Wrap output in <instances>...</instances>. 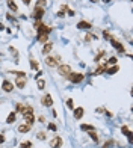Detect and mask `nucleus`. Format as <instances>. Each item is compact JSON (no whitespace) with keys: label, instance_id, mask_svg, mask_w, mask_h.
<instances>
[{"label":"nucleus","instance_id":"5701e85b","mask_svg":"<svg viewBox=\"0 0 133 148\" xmlns=\"http://www.w3.org/2000/svg\"><path fill=\"white\" fill-rule=\"evenodd\" d=\"M36 82H38V88H39V89H44L45 88V82L43 79H39V80H36Z\"/></svg>","mask_w":133,"mask_h":148},{"label":"nucleus","instance_id":"2eb2a0df","mask_svg":"<svg viewBox=\"0 0 133 148\" xmlns=\"http://www.w3.org/2000/svg\"><path fill=\"white\" fill-rule=\"evenodd\" d=\"M48 39V33H38V41L39 43H47Z\"/></svg>","mask_w":133,"mask_h":148},{"label":"nucleus","instance_id":"bb28decb","mask_svg":"<svg viewBox=\"0 0 133 148\" xmlns=\"http://www.w3.org/2000/svg\"><path fill=\"white\" fill-rule=\"evenodd\" d=\"M21 148H32V144H30L29 140H27V142H23V144H21Z\"/></svg>","mask_w":133,"mask_h":148},{"label":"nucleus","instance_id":"f3484780","mask_svg":"<svg viewBox=\"0 0 133 148\" xmlns=\"http://www.w3.org/2000/svg\"><path fill=\"white\" fill-rule=\"evenodd\" d=\"M8 6L11 8V11H14V12H17V11H18V6L15 5V2H14V0H8Z\"/></svg>","mask_w":133,"mask_h":148},{"label":"nucleus","instance_id":"a211bd4d","mask_svg":"<svg viewBox=\"0 0 133 148\" xmlns=\"http://www.w3.org/2000/svg\"><path fill=\"white\" fill-rule=\"evenodd\" d=\"M77 27H79V29H89V27H91V23H88V21H80L79 24H77Z\"/></svg>","mask_w":133,"mask_h":148},{"label":"nucleus","instance_id":"58836bf2","mask_svg":"<svg viewBox=\"0 0 133 148\" xmlns=\"http://www.w3.org/2000/svg\"><path fill=\"white\" fill-rule=\"evenodd\" d=\"M3 140H5V136H3V135H0V144H2Z\"/></svg>","mask_w":133,"mask_h":148},{"label":"nucleus","instance_id":"a19ab883","mask_svg":"<svg viewBox=\"0 0 133 148\" xmlns=\"http://www.w3.org/2000/svg\"><path fill=\"white\" fill-rule=\"evenodd\" d=\"M3 29H5V26H3V24L0 23V30H3Z\"/></svg>","mask_w":133,"mask_h":148},{"label":"nucleus","instance_id":"0eeeda50","mask_svg":"<svg viewBox=\"0 0 133 148\" xmlns=\"http://www.w3.org/2000/svg\"><path fill=\"white\" fill-rule=\"evenodd\" d=\"M41 101H43V104H44V106H47V107H50V106L53 104V98H52V95H50V94L44 95Z\"/></svg>","mask_w":133,"mask_h":148},{"label":"nucleus","instance_id":"423d86ee","mask_svg":"<svg viewBox=\"0 0 133 148\" xmlns=\"http://www.w3.org/2000/svg\"><path fill=\"white\" fill-rule=\"evenodd\" d=\"M70 73H71L70 65H59V74H61V76H68Z\"/></svg>","mask_w":133,"mask_h":148},{"label":"nucleus","instance_id":"1a4fd4ad","mask_svg":"<svg viewBox=\"0 0 133 148\" xmlns=\"http://www.w3.org/2000/svg\"><path fill=\"white\" fill-rule=\"evenodd\" d=\"M2 89H3V91H6V92H11V91L14 89V85H12L11 82H8V80H5V82H3V85H2Z\"/></svg>","mask_w":133,"mask_h":148},{"label":"nucleus","instance_id":"393cba45","mask_svg":"<svg viewBox=\"0 0 133 148\" xmlns=\"http://www.w3.org/2000/svg\"><path fill=\"white\" fill-rule=\"evenodd\" d=\"M82 130H89V131H92V130H94V127H92V125H86V124H82Z\"/></svg>","mask_w":133,"mask_h":148},{"label":"nucleus","instance_id":"20e7f679","mask_svg":"<svg viewBox=\"0 0 133 148\" xmlns=\"http://www.w3.org/2000/svg\"><path fill=\"white\" fill-rule=\"evenodd\" d=\"M43 15H44V9H43V6H38V5H36L35 11H33V17H35L36 20H39V18H43Z\"/></svg>","mask_w":133,"mask_h":148},{"label":"nucleus","instance_id":"e433bc0d","mask_svg":"<svg viewBox=\"0 0 133 148\" xmlns=\"http://www.w3.org/2000/svg\"><path fill=\"white\" fill-rule=\"evenodd\" d=\"M92 38H94V36H92V35H86V36H85V39H86V41H91Z\"/></svg>","mask_w":133,"mask_h":148},{"label":"nucleus","instance_id":"6e6552de","mask_svg":"<svg viewBox=\"0 0 133 148\" xmlns=\"http://www.w3.org/2000/svg\"><path fill=\"white\" fill-rule=\"evenodd\" d=\"M109 41H110V44H112V45H114V47H115V48H116L120 53H124V47H123V44H120L118 41H115L114 38H110Z\"/></svg>","mask_w":133,"mask_h":148},{"label":"nucleus","instance_id":"f03ea898","mask_svg":"<svg viewBox=\"0 0 133 148\" xmlns=\"http://www.w3.org/2000/svg\"><path fill=\"white\" fill-rule=\"evenodd\" d=\"M26 83H27L26 76H17V79H15V85H17L20 89H23V88L26 86Z\"/></svg>","mask_w":133,"mask_h":148},{"label":"nucleus","instance_id":"2f4dec72","mask_svg":"<svg viewBox=\"0 0 133 148\" xmlns=\"http://www.w3.org/2000/svg\"><path fill=\"white\" fill-rule=\"evenodd\" d=\"M36 136H38V139H41V140H44V139H45V135L43 133V131H41V133H38Z\"/></svg>","mask_w":133,"mask_h":148},{"label":"nucleus","instance_id":"dca6fc26","mask_svg":"<svg viewBox=\"0 0 133 148\" xmlns=\"http://www.w3.org/2000/svg\"><path fill=\"white\" fill-rule=\"evenodd\" d=\"M15 119H17V115H15V112H11L8 116V119H6V122L8 124H12V122H15Z\"/></svg>","mask_w":133,"mask_h":148},{"label":"nucleus","instance_id":"f8f14e48","mask_svg":"<svg viewBox=\"0 0 133 148\" xmlns=\"http://www.w3.org/2000/svg\"><path fill=\"white\" fill-rule=\"evenodd\" d=\"M52 48H53V44L52 43H45L44 48H43V54H48V53L52 52Z\"/></svg>","mask_w":133,"mask_h":148},{"label":"nucleus","instance_id":"c756f323","mask_svg":"<svg viewBox=\"0 0 133 148\" xmlns=\"http://www.w3.org/2000/svg\"><path fill=\"white\" fill-rule=\"evenodd\" d=\"M107 64H109V65H115L116 64V58H110V59L107 61Z\"/></svg>","mask_w":133,"mask_h":148},{"label":"nucleus","instance_id":"f704fd0d","mask_svg":"<svg viewBox=\"0 0 133 148\" xmlns=\"http://www.w3.org/2000/svg\"><path fill=\"white\" fill-rule=\"evenodd\" d=\"M45 5V0H38V6H44Z\"/></svg>","mask_w":133,"mask_h":148},{"label":"nucleus","instance_id":"c9c22d12","mask_svg":"<svg viewBox=\"0 0 133 148\" xmlns=\"http://www.w3.org/2000/svg\"><path fill=\"white\" fill-rule=\"evenodd\" d=\"M48 129H50V130H56V125H54V124H48Z\"/></svg>","mask_w":133,"mask_h":148},{"label":"nucleus","instance_id":"79ce46f5","mask_svg":"<svg viewBox=\"0 0 133 148\" xmlns=\"http://www.w3.org/2000/svg\"><path fill=\"white\" fill-rule=\"evenodd\" d=\"M103 2H104V3H109V2H110V0H103Z\"/></svg>","mask_w":133,"mask_h":148},{"label":"nucleus","instance_id":"ddd939ff","mask_svg":"<svg viewBox=\"0 0 133 148\" xmlns=\"http://www.w3.org/2000/svg\"><path fill=\"white\" fill-rule=\"evenodd\" d=\"M45 64H47L48 67H56V65H58V61H56L54 58H47V59H45Z\"/></svg>","mask_w":133,"mask_h":148},{"label":"nucleus","instance_id":"4468645a","mask_svg":"<svg viewBox=\"0 0 133 148\" xmlns=\"http://www.w3.org/2000/svg\"><path fill=\"white\" fill-rule=\"evenodd\" d=\"M36 30H38V33H50V27H45L44 24H41Z\"/></svg>","mask_w":133,"mask_h":148},{"label":"nucleus","instance_id":"a878e982","mask_svg":"<svg viewBox=\"0 0 133 148\" xmlns=\"http://www.w3.org/2000/svg\"><path fill=\"white\" fill-rule=\"evenodd\" d=\"M103 56H104V52H103V50H101V52L98 53L97 56H95V62H98L100 61V59H101V58H103Z\"/></svg>","mask_w":133,"mask_h":148},{"label":"nucleus","instance_id":"ea45409f","mask_svg":"<svg viewBox=\"0 0 133 148\" xmlns=\"http://www.w3.org/2000/svg\"><path fill=\"white\" fill-rule=\"evenodd\" d=\"M23 3H24V5H29V3H30V0H23Z\"/></svg>","mask_w":133,"mask_h":148},{"label":"nucleus","instance_id":"b1692460","mask_svg":"<svg viewBox=\"0 0 133 148\" xmlns=\"http://www.w3.org/2000/svg\"><path fill=\"white\" fill-rule=\"evenodd\" d=\"M89 136L92 138V140H95V142H98V136H97V133H95L94 130H92L91 133H89Z\"/></svg>","mask_w":133,"mask_h":148},{"label":"nucleus","instance_id":"c85d7f7f","mask_svg":"<svg viewBox=\"0 0 133 148\" xmlns=\"http://www.w3.org/2000/svg\"><path fill=\"white\" fill-rule=\"evenodd\" d=\"M26 112H33V109H32L30 106H24V109H23V113H26Z\"/></svg>","mask_w":133,"mask_h":148},{"label":"nucleus","instance_id":"7ed1b4c3","mask_svg":"<svg viewBox=\"0 0 133 148\" xmlns=\"http://www.w3.org/2000/svg\"><path fill=\"white\" fill-rule=\"evenodd\" d=\"M50 147H52V148L62 147V138H61V136H56V138H53V139L50 140Z\"/></svg>","mask_w":133,"mask_h":148},{"label":"nucleus","instance_id":"cd10ccee","mask_svg":"<svg viewBox=\"0 0 133 148\" xmlns=\"http://www.w3.org/2000/svg\"><path fill=\"white\" fill-rule=\"evenodd\" d=\"M112 145H114V140H107L106 144L103 145V148H110V147H112Z\"/></svg>","mask_w":133,"mask_h":148},{"label":"nucleus","instance_id":"9d476101","mask_svg":"<svg viewBox=\"0 0 133 148\" xmlns=\"http://www.w3.org/2000/svg\"><path fill=\"white\" fill-rule=\"evenodd\" d=\"M30 124H21V125H18V131L20 133H27V131L30 130Z\"/></svg>","mask_w":133,"mask_h":148},{"label":"nucleus","instance_id":"473e14b6","mask_svg":"<svg viewBox=\"0 0 133 148\" xmlns=\"http://www.w3.org/2000/svg\"><path fill=\"white\" fill-rule=\"evenodd\" d=\"M23 109H24V106L23 104H17V110L18 112H23Z\"/></svg>","mask_w":133,"mask_h":148},{"label":"nucleus","instance_id":"72a5a7b5","mask_svg":"<svg viewBox=\"0 0 133 148\" xmlns=\"http://www.w3.org/2000/svg\"><path fill=\"white\" fill-rule=\"evenodd\" d=\"M103 35H104V38H106V39H110V38H112V36L109 35V32H107V30H104V33H103Z\"/></svg>","mask_w":133,"mask_h":148},{"label":"nucleus","instance_id":"aec40b11","mask_svg":"<svg viewBox=\"0 0 133 148\" xmlns=\"http://www.w3.org/2000/svg\"><path fill=\"white\" fill-rule=\"evenodd\" d=\"M121 130H123V133H124V135L127 136V138H129V139L132 140V133H130V130H129L125 125H123V129H121Z\"/></svg>","mask_w":133,"mask_h":148},{"label":"nucleus","instance_id":"6ab92c4d","mask_svg":"<svg viewBox=\"0 0 133 148\" xmlns=\"http://www.w3.org/2000/svg\"><path fill=\"white\" fill-rule=\"evenodd\" d=\"M103 71H106V64H103V65H100V67H98V68H97V70L94 71V74H95V76H98V74H101Z\"/></svg>","mask_w":133,"mask_h":148},{"label":"nucleus","instance_id":"7c9ffc66","mask_svg":"<svg viewBox=\"0 0 133 148\" xmlns=\"http://www.w3.org/2000/svg\"><path fill=\"white\" fill-rule=\"evenodd\" d=\"M67 106H68V107H70L71 110H73V109H74V104H73V100H68V101H67Z\"/></svg>","mask_w":133,"mask_h":148},{"label":"nucleus","instance_id":"39448f33","mask_svg":"<svg viewBox=\"0 0 133 148\" xmlns=\"http://www.w3.org/2000/svg\"><path fill=\"white\" fill-rule=\"evenodd\" d=\"M23 116H24V122L26 124H33V121H35V116H33V113L32 112H26V113H23Z\"/></svg>","mask_w":133,"mask_h":148},{"label":"nucleus","instance_id":"4c0bfd02","mask_svg":"<svg viewBox=\"0 0 133 148\" xmlns=\"http://www.w3.org/2000/svg\"><path fill=\"white\" fill-rule=\"evenodd\" d=\"M41 24H43V23H41V21H36V23H35V29H38V27L41 26Z\"/></svg>","mask_w":133,"mask_h":148},{"label":"nucleus","instance_id":"f257e3e1","mask_svg":"<svg viewBox=\"0 0 133 148\" xmlns=\"http://www.w3.org/2000/svg\"><path fill=\"white\" fill-rule=\"evenodd\" d=\"M67 77L70 79L73 83H80L83 80V74H80V73H70Z\"/></svg>","mask_w":133,"mask_h":148},{"label":"nucleus","instance_id":"9b49d317","mask_svg":"<svg viewBox=\"0 0 133 148\" xmlns=\"http://www.w3.org/2000/svg\"><path fill=\"white\" fill-rule=\"evenodd\" d=\"M73 110H74V118H76V119H80V118L83 116V109H82V107L73 109Z\"/></svg>","mask_w":133,"mask_h":148},{"label":"nucleus","instance_id":"4be33fe9","mask_svg":"<svg viewBox=\"0 0 133 148\" xmlns=\"http://www.w3.org/2000/svg\"><path fill=\"white\" fill-rule=\"evenodd\" d=\"M118 70H120V68H118L116 65H114L112 68H109V70H107V74H115V73H116Z\"/></svg>","mask_w":133,"mask_h":148},{"label":"nucleus","instance_id":"412c9836","mask_svg":"<svg viewBox=\"0 0 133 148\" xmlns=\"http://www.w3.org/2000/svg\"><path fill=\"white\" fill-rule=\"evenodd\" d=\"M30 67H32L33 70H38V68H39V64H38L35 59H32V61H30Z\"/></svg>","mask_w":133,"mask_h":148}]
</instances>
